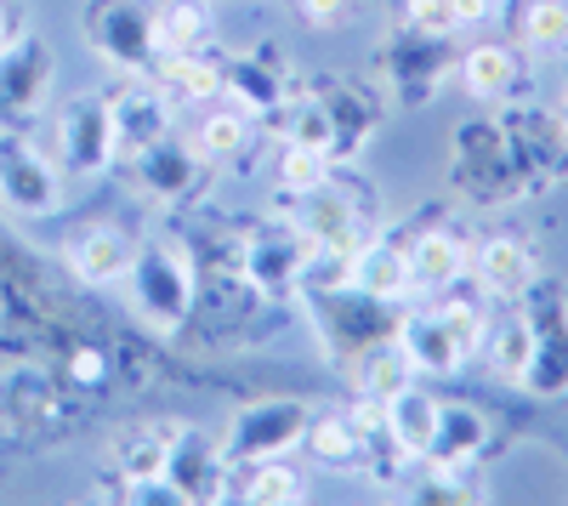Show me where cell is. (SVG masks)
<instances>
[{
    "instance_id": "1",
    "label": "cell",
    "mask_w": 568,
    "mask_h": 506,
    "mask_svg": "<svg viewBox=\"0 0 568 506\" xmlns=\"http://www.w3.org/2000/svg\"><path fill=\"white\" fill-rule=\"evenodd\" d=\"M449 182H455L460 200L484 205V211L529 200V182H524V171H517V160H511V143H506L500 120L455 125V136H449Z\"/></svg>"
},
{
    "instance_id": "2",
    "label": "cell",
    "mask_w": 568,
    "mask_h": 506,
    "mask_svg": "<svg viewBox=\"0 0 568 506\" xmlns=\"http://www.w3.org/2000/svg\"><path fill=\"white\" fill-rule=\"evenodd\" d=\"M529 318V364L517 376V393H529L540 404L568 398V296L551 280H535L524 296H517Z\"/></svg>"
},
{
    "instance_id": "3",
    "label": "cell",
    "mask_w": 568,
    "mask_h": 506,
    "mask_svg": "<svg viewBox=\"0 0 568 506\" xmlns=\"http://www.w3.org/2000/svg\"><path fill=\"white\" fill-rule=\"evenodd\" d=\"M125 280H131V307L149 318L154 331H176L187 318V307H194V256L171 240L136 245Z\"/></svg>"
},
{
    "instance_id": "4",
    "label": "cell",
    "mask_w": 568,
    "mask_h": 506,
    "mask_svg": "<svg viewBox=\"0 0 568 506\" xmlns=\"http://www.w3.org/2000/svg\"><path fill=\"white\" fill-rule=\"evenodd\" d=\"M455 34H415V29H398L387 45H382V85L387 98L404 103V109H420L433 103L444 80L455 74Z\"/></svg>"
},
{
    "instance_id": "5",
    "label": "cell",
    "mask_w": 568,
    "mask_h": 506,
    "mask_svg": "<svg viewBox=\"0 0 568 506\" xmlns=\"http://www.w3.org/2000/svg\"><path fill=\"white\" fill-rule=\"evenodd\" d=\"M313 307H318V336H324V347L336 353L342 364H353V358H358L364 347H375V342H393V331H398L393 302L364 296L353 280H347V285H329V291H313Z\"/></svg>"
},
{
    "instance_id": "6",
    "label": "cell",
    "mask_w": 568,
    "mask_h": 506,
    "mask_svg": "<svg viewBox=\"0 0 568 506\" xmlns=\"http://www.w3.org/2000/svg\"><path fill=\"white\" fill-rule=\"evenodd\" d=\"M307 409L296 398H262V404H245L240 416L227 422V438H222V455L227 467H251V462H273V455H291L302 438H307Z\"/></svg>"
},
{
    "instance_id": "7",
    "label": "cell",
    "mask_w": 568,
    "mask_h": 506,
    "mask_svg": "<svg viewBox=\"0 0 568 506\" xmlns=\"http://www.w3.org/2000/svg\"><path fill=\"white\" fill-rule=\"evenodd\" d=\"M291 200H296L291 222L313 240V251H358L364 245L369 205L347 176H329V182H318L307 194H291Z\"/></svg>"
},
{
    "instance_id": "8",
    "label": "cell",
    "mask_w": 568,
    "mask_h": 506,
    "mask_svg": "<svg viewBox=\"0 0 568 506\" xmlns=\"http://www.w3.org/2000/svg\"><path fill=\"white\" fill-rule=\"evenodd\" d=\"M85 40L103 63L136 74V69H154V12L142 0H91L85 7Z\"/></svg>"
},
{
    "instance_id": "9",
    "label": "cell",
    "mask_w": 568,
    "mask_h": 506,
    "mask_svg": "<svg viewBox=\"0 0 568 506\" xmlns=\"http://www.w3.org/2000/svg\"><path fill=\"white\" fill-rule=\"evenodd\" d=\"M500 125H506L511 160L524 171L529 194H540V189L568 176V131H562L557 109H511V114H500Z\"/></svg>"
},
{
    "instance_id": "10",
    "label": "cell",
    "mask_w": 568,
    "mask_h": 506,
    "mask_svg": "<svg viewBox=\"0 0 568 506\" xmlns=\"http://www.w3.org/2000/svg\"><path fill=\"white\" fill-rule=\"evenodd\" d=\"M120 154L114 143V114H109V98H98V91H80V98L63 103L58 114V171L69 176H98L109 160Z\"/></svg>"
},
{
    "instance_id": "11",
    "label": "cell",
    "mask_w": 568,
    "mask_h": 506,
    "mask_svg": "<svg viewBox=\"0 0 568 506\" xmlns=\"http://www.w3.org/2000/svg\"><path fill=\"white\" fill-rule=\"evenodd\" d=\"M307 262H313V240L302 234V227H296L291 216H284V222H262V227H251L245 245H240V267H245V280H251L256 291H267V296L302 285Z\"/></svg>"
},
{
    "instance_id": "12",
    "label": "cell",
    "mask_w": 568,
    "mask_h": 506,
    "mask_svg": "<svg viewBox=\"0 0 568 506\" xmlns=\"http://www.w3.org/2000/svg\"><path fill=\"white\" fill-rule=\"evenodd\" d=\"M0 200L18 216H52L63 205V171L23 136H0Z\"/></svg>"
},
{
    "instance_id": "13",
    "label": "cell",
    "mask_w": 568,
    "mask_h": 506,
    "mask_svg": "<svg viewBox=\"0 0 568 506\" xmlns=\"http://www.w3.org/2000/svg\"><path fill=\"white\" fill-rule=\"evenodd\" d=\"M165 478L176 484L182 500H222L227 489V455L211 433L200 427H171L165 444Z\"/></svg>"
},
{
    "instance_id": "14",
    "label": "cell",
    "mask_w": 568,
    "mask_h": 506,
    "mask_svg": "<svg viewBox=\"0 0 568 506\" xmlns=\"http://www.w3.org/2000/svg\"><path fill=\"white\" fill-rule=\"evenodd\" d=\"M484 449H489V416H484V409L460 404V398H438V427H433V444H426L420 467H433V473H471Z\"/></svg>"
},
{
    "instance_id": "15",
    "label": "cell",
    "mask_w": 568,
    "mask_h": 506,
    "mask_svg": "<svg viewBox=\"0 0 568 506\" xmlns=\"http://www.w3.org/2000/svg\"><path fill=\"white\" fill-rule=\"evenodd\" d=\"M393 342L404 347V358L415 364V376H455L460 364H466V347L455 336V325L444 318L438 302H426L415 313H398V331Z\"/></svg>"
},
{
    "instance_id": "16",
    "label": "cell",
    "mask_w": 568,
    "mask_h": 506,
    "mask_svg": "<svg viewBox=\"0 0 568 506\" xmlns=\"http://www.w3.org/2000/svg\"><path fill=\"white\" fill-rule=\"evenodd\" d=\"M52 45L34 34H12L0 45V103H7V114H34L52 91Z\"/></svg>"
},
{
    "instance_id": "17",
    "label": "cell",
    "mask_w": 568,
    "mask_h": 506,
    "mask_svg": "<svg viewBox=\"0 0 568 506\" xmlns=\"http://www.w3.org/2000/svg\"><path fill=\"white\" fill-rule=\"evenodd\" d=\"M466 273L478 280L484 296L495 302H517L535 280H540V262H535V245L529 240H517V234H489L478 251H471Z\"/></svg>"
},
{
    "instance_id": "18",
    "label": "cell",
    "mask_w": 568,
    "mask_h": 506,
    "mask_svg": "<svg viewBox=\"0 0 568 506\" xmlns=\"http://www.w3.org/2000/svg\"><path fill=\"white\" fill-rule=\"evenodd\" d=\"M409 256V285L420 296H438V291H455L466 280V262H471V245L449 227H420V234L404 245Z\"/></svg>"
},
{
    "instance_id": "19",
    "label": "cell",
    "mask_w": 568,
    "mask_h": 506,
    "mask_svg": "<svg viewBox=\"0 0 568 506\" xmlns=\"http://www.w3.org/2000/svg\"><path fill=\"white\" fill-rule=\"evenodd\" d=\"M284 91H291V85H284V58L278 52H240V58L222 63V98L233 109H245L251 120L273 114Z\"/></svg>"
},
{
    "instance_id": "20",
    "label": "cell",
    "mask_w": 568,
    "mask_h": 506,
    "mask_svg": "<svg viewBox=\"0 0 568 506\" xmlns=\"http://www.w3.org/2000/svg\"><path fill=\"white\" fill-rule=\"evenodd\" d=\"M109 114H114V143L120 154H136L171 136V98L160 85H125L120 98H109Z\"/></svg>"
},
{
    "instance_id": "21",
    "label": "cell",
    "mask_w": 568,
    "mask_h": 506,
    "mask_svg": "<svg viewBox=\"0 0 568 506\" xmlns=\"http://www.w3.org/2000/svg\"><path fill=\"white\" fill-rule=\"evenodd\" d=\"M131 171H136V189L149 200H187L200 189V160L187 154L176 136H160V143L136 149L131 154Z\"/></svg>"
},
{
    "instance_id": "22",
    "label": "cell",
    "mask_w": 568,
    "mask_h": 506,
    "mask_svg": "<svg viewBox=\"0 0 568 506\" xmlns=\"http://www.w3.org/2000/svg\"><path fill=\"white\" fill-rule=\"evenodd\" d=\"M455 74L466 85V98H478V103H506L517 98V85H524V63H517L511 45H466V52L455 58Z\"/></svg>"
},
{
    "instance_id": "23",
    "label": "cell",
    "mask_w": 568,
    "mask_h": 506,
    "mask_svg": "<svg viewBox=\"0 0 568 506\" xmlns=\"http://www.w3.org/2000/svg\"><path fill=\"white\" fill-rule=\"evenodd\" d=\"M313 91L324 98L329 109V125H336V143H329V160H353L364 143H369V131H375V98L347 80H313Z\"/></svg>"
},
{
    "instance_id": "24",
    "label": "cell",
    "mask_w": 568,
    "mask_h": 506,
    "mask_svg": "<svg viewBox=\"0 0 568 506\" xmlns=\"http://www.w3.org/2000/svg\"><path fill=\"white\" fill-rule=\"evenodd\" d=\"M353 285L375 302H404L415 285H409V256L398 240H364L353 251Z\"/></svg>"
},
{
    "instance_id": "25",
    "label": "cell",
    "mask_w": 568,
    "mask_h": 506,
    "mask_svg": "<svg viewBox=\"0 0 568 506\" xmlns=\"http://www.w3.org/2000/svg\"><path fill=\"white\" fill-rule=\"evenodd\" d=\"M131 256H136V245L120 234V227H85V234H74V245H69V267L80 273L85 285L125 280Z\"/></svg>"
},
{
    "instance_id": "26",
    "label": "cell",
    "mask_w": 568,
    "mask_h": 506,
    "mask_svg": "<svg viewBox=\"0 0 568 506\" xmlns=\"http://www.w3.org/2000/svg\"><path fill=\"white\" fill-rule=\"evenodd\" d=\"M382 422H387V438L409 455V462H420L426 444H433V427H438V398L415 382V387H404L398 398L382 404Z\"/></svg>"
},
{
    "instance_id": "27",
    "label": "cell",
    "mask_w": 568,
    "mask_h": 506,
    "mask_svg": "<svg viewBox=\"0 0 568 506\" xmlns=\"http://www.w3.org/2000/svg\"><path fill=\"white\" fill-rule=\"evenodd\" d=\"M353 382H358V398L387 404V398H398L404 387H415L420 376H415V364L404 358L398 342H375V347H364V353L353 358Z\"/></svg>"
},
{
    "instance_id": "28",
    "label": "cell",
    "mask_w": 568,
    "mask_h": 506,
    "mask_svg": "<svg viewBox=\"0 0 568 506\" xmlns=\"http://www.w3.org/2000/svg\"><path fill=\"white\" fill-rule=\"evenodd\" d=\"M160 91L171 103H211L222 98V63H211L205 52H160Z\"/></svg>"
},
{
    "instance_id": "29",
    "label": "cell",
    "mask_w": 568,
    "mask_h": 506,
    "mask_svg": "<svg viewBox=\"0 0 568 506\" xmlns=\"http://www.w3.org/2000/svg\"><path fill=\"white\" fill-rule=\"evenodd\" d=\"M205 45H211L205 0H165L154 12V52H205Z\"/></svg>"
},
{
    "instance_id": "30",
    "label": "cell",
    "mask_w": 568,
    "mask_h": 506,
    "mask_svg": "<svg viewBox=\"0 0 568 506\" xmlns=\"http://www.w3.org/2000/svg\"><path fill=\"white\" fill-rule=\"evenodd\" d=\"M302 444L313 449V462L336 467V473L364 467V433L353 427V416H318V422H307V438Z\"/></svg>"
},
{
    "instance_id": "31",
    "label": "cell",
    "mask_w": 568,
    "mask_h": 506,
    "mask_svg": "<svg viewBox=\"0 0 568 506\" xmlns=\"http://www.w3.org/2000/svg\"><path fill=\"white\" fill-rule=\"evenodd\" d=\"M484 358L506 387H517V376H524V364H529V318H524V307L506 313V318H489Z\"/></svg>"
},
{
    "instance_id": "32",
    "label": "cell",
    "mask_w": 568,
    "mask_h": 506,
    "mask_svg": "<svg viewBox=\"0 0 568 506\" xmlns=\"http://www.w3.org/2000/svg\"><path fill=\"white\" fill-rule=\"evenodd\" d=\"M517 40L535 52H562L568 58V0H524L517 12Z\"/></svg>"
},
{
    "instance_id": "33",
    "label": "cell",
    "mask_w": 568,
    "mask_h": 506,
    "mask_svg": "<svg viewBox=\"0 0 568 506\" xmlns=\"http://www.w3.org/2000/svg\"><path fill=\"white\" fill-rule=\"evenodd\" d=\"M245 149H251V114L245 109L222 103L200 120V154L205 160H240Z\"/></svg>"
},
{
    "instance_id": "34",
    "label": "cell",
    "mask_w": 568,
    "mask_h": 506,
    "mask_svg": "<svg viewBox=\"0 0 568 506\" xmlns=\"http://www.w3.org/2000/svg\"><path fill=\"white\" fill-rule=\"evenodd\" d=\"M240 500H251V506H296L302 500V478L284 467V455H273V462H251V473L240 484Z\"/></svg>"
},
{
    "instance_id": "35",
    "label": "cell",
    "mask_w": 568,
    "mask_h": 506,
    "mask_svg": "<svg viewBox=\"0 0 568 506\" xmlns=\"http://www.w3.org/2000/svg\"><path fill=\"white\" fill-rule=\"evenodd\" d=\"M329 176H336V160H329L324 149L284 143V154H278V189L284 194H307V189H318V182H329Z\"/></svg>"
},
{
    "instance_id": "36",
    "label": "cell",
    "mask_w": 568,
    "mask_h": 506,
    "mask_svg": "<svg viewBox=\"0 0 568 506\" xmlns=\"http://www.w3.org/2000/svg\"><path fill=\"white\" fill-rule=\"evenodd\" d=\"M165 444H171V427H142V433L120 438V467H125V478H154V473H165Z\"/></svg>"
},
{
    "instance_id": "37",
    "label": "cell",
    "mask_w": 568,
    "mask_h": 506,
    "mask_svg": "<svg viewBox=\"0 0 568 506\" xmlns=\"http://www.w3.org/2000/svg\"><path fill=\"white\" fill-rule=\"evenodd\" d=\"M404 29H415V34H460L449 0H404Z\"/></svg>"
},
{
    "instance_id": "38",
    "label": "cell",
    "mask_w": 568,
    "mask_h": 506,
    "mask_svg": "<svg viewBox=\"0 0 568 506\" xmlns=\"http://www.w3.org/2000/svg\"><path fill=\"white\" fill-rule=\"evenodd\" d=\"M296 7H302V18H307L313 29H324V23H342L347 0H296Z\"/></svg>"
},
{
    "instance_id": "39",
    "label": "cell",
    "mask_w": 568,
    "mask_h": 506,
    "mask_svg": "<svg viewBox=\"0 0 568 506\" xmlns=\"http://www.w3.org/2000/svg\"><path fill=\"white\" fill-rule=\"evenodd\" d=\"M449 7H455V23L460 29H478V23L495 18V0H449Z\"/></svg>"
},
{
    "instance_id": "40",
    "label": "cell",
    "mask_w": 568,
    "mask_h": 506,
    "mask_svg": "<svg viewBox=\"0 0 568 506\" xmlns=\"http://www.w3.org/2000/svg\"><path fill=\"white\" fill-rule=\"evenodd\" d=\"M12 40V18H7V7H0V45Z\"/></svg>"
},
{
    "instance_id": "41",
    "label": "cell",
    "mask_w": 568,
    "mask_h": 506,
    "mask_svg": "<svg viewBox=\"0 0 568 506\" xmlns=\"http://www.w3.org/2000/svg\"><path fill=\"white\" fill-rule=\"evenodd\" d=\"M557 120H562V131H568V91H562V103H557Z\"/></svg>"
}]
</instances>
